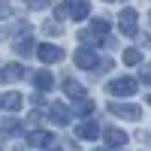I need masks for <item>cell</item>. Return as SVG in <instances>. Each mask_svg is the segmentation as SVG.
Returning a JSON list of instances; mask_svg holds the SVG:
<instances>
[{
  "mask_svg": "<svg viewBox=\"0 0 151 151\" xmlns=\"http://www.w3.org/2000/svg\"><path fill=\"white\" fill-rule=\"evenodd\" d=\"M106 91L112 97H133L136 94V79H130V76H121V79H112L106 85Z\"/></svg>",
  "mask_w": 151,
  "mask_h": 151,
  "instance_id": "6da1fadb",
  "label": "cell"
},
{
  "mask_svg": "<svg viewBox=\"0 0 151 151\" xmlns=\"http://www.w3.org/2000/svg\"><path fill=\"white\" fill-rule=\"evenodd\" d=\"M109 112H112V115H118V118H127V121H139V118H142V109L133 106V103H115V100H112V103H109Z\"/></svg>",
  "mask_w": 151,
  "mask_h": 151,
  "instance_id": "7a4b0ae2",
  "label": "cell"
},
{
  "mask_svg": "<svg viewBox=\"0 0 151 151\" xmlns=\"http://www.w3.org/2000/svg\"><path fill=\"white\" fill-rule=\"evenodd\" d=\"M36 58L42 64H58V60H64V48H58L55 42H42V45H36Z\"/></svg>",
  "mask_w": 151,
  "mask_h": 151,
  "instance_id": "3957f363",
  "label": "cell"
},
{
  "mask_svg": "<svg viewBox=\"0 0 151 151\" xmlns=\"http://www.w3.org/2000/svg\"><path fill=\"white\" fill-rule=\"evenodd\" d=\"M121 33L124 36H136L139 33V27H136V21H139V15H136V9H130V6H124L121 9Z\"/></svg>",
  "mask_w": 151,
  "mask_h": 151,
  "instance_id": "277c9868",
  "label": "cell"
},
{
  "mask_svg": "<svg viewBox=\"0 0 151 151\" xmlns=\"http://www.w3.org/2000/svg\"><path fill=\"white\" fill-rule=\"evenodd\" d=\"M73 60H76V67H82V70H97V64H100L94 48H76Z\"/></svg>",
  "mask_w": 151,
  "mask_h": 151,
  "instance_id": "5b68a950",
  "label": "cell"
},
{
  "mask_svg": "<svg viewBox=\"0 0 151 151\" xmlns=\"http://www.w3.org/2000/svg\"><path fill=\"white\" fill-rule=\"evenodd\" d=\"M24 106V97L18 91H6V94H0V109L3 112H18Z\"/></svg>",
  "mask_w": 151,
  "mask_h": 151,
  "instance_id": "8992f818",
  "label": "cell"
},
{
  "mask_svg": "<svg viewBox=\"0 0 151 151\" xmlns=\"http://www.w3.org/2000/svg\"><path fill=\"white\" fill-rule=\"evenodd\" d=\"M67 9H70V18L73 21H85L88 15H91V3H88V0H70Z\"/></svg>",
  "mask_w": 151,
  "mask_h": 151,
  "instance_id": "52a82bcc",
  "label": "cell"
},
{
  "mask_svg": "<svg viewBox=\"0 0 151 151\" xmlns=\"http://www.w3.org/2000/svg\"><path fill=\"white\" fill-rule=\"evenodd\" d=\"M24 142L33 145V148H45V145H52V142H55V136L48 133V130H30L27 136H24Z\"/></svg>",
  "mask_w": 151,
  "mask_h": 151,
  "instance_id": "ba28073f",
  "label": "cell"
},
{
  "mask_svg": "<svg viewBox=\"0 0 151 151\" xmlns=\"http://www.w3.org/2000/svg\"><path fill=\"white\" fill-rule=\"evenodd\" d=\"M103 142L109 148H121V145H127V133L118 127H109V130H103Z\"/></svg>",
  "mask_w": 151,
  "mask_h": 151,
  "instance_id": "9c48e42d",
  "label": "cell"
},
{
  "mask_svg": "<svg viewBox=\"0 0 151 151\" xmlns=\"http://www.w3.org/2000/svg\"><path fill=\"white\" fill-rule=\"evenodd\" d=\"M48 118H52L55 124H60V127L73 121V118H70V109H67L64 103H52V106H48Z\"/></svg>",
  "mask_w": 151,
  "mask_h": 151,
  "instance_id": "30bf717a",
  "label": "cell"
},
{
  "mask_svg": "<svg viewBox=\"0 0 151 151\" xmlns=\"http://www.w3.org/2000/svg\"><path fill=\"white\" fill-rule=\"evenodd\" d=\"M15 52H18L21 58H30V55H36V42L24 33V36H18V40H15Z\"/></svg>",
  "mask_w": 151,
  "mask_h": 151,
  "instance_id": "8fae6325",
  "label": "cell"
},
{
  "mask_svg": "<svg viewBox=\"0 0 151 151\" xmlns=\"http://www.w3.org/2000/svg\"><path fill=\"white\" fill-rule=\"evenodd\" d=\"M24 73H27V70H24L21 64H6L3 73H0V79H3V82H18V79H24Z\"/></svg>",
  "mask_w": 151,
  "mask_h": 151,
  "instance_id": "7c38bea8",
  "label": "cell"
},
{
  "mask_svg": "<svg viewBox=\"0 0 151 151\" xmlns=\"http://www.w3.org/2000/svg\"><path fill=\"white\" fill-rule=\"evenodd\" d=\"M33 85H36V91H52L55 88V76L40 70V73H33Z\"/></svg>",
  "mask_w": 151,
  "mask_h": 151,
  "instance_id": "4fadbf2b",
  "label": "cell"
},
{
  "mask_svg": "<svg viewBox=\"0 0 151 151\" xmlns=\"http://www.w3.org/2000/svg\"><path fill=\"white\" fill-rule=\"evenodd\" d=\"M76 133H79L82 139H97L100 136V124L97 121H82L79 127H76Z\"/></svg>",
  "mask_w": 151,
  "mask_h": 151,
  "instance_id": "5bb4252c",
  "label": "cell"
},
{
  "mask_svg": "<svg viewBox=\"0 0 151 151\" xmlns=\"http://www.w3.org/2000/svg\"><path fill=\"white\" fill-rule=\"evenodd\" d=\"M64 94H67V97H73V100H82V97H85V88H82V82L67 79V82H64Z\"/></svg>",
  "mask_w": 151,
  "mask_h": 151,
  "instance_id": "9a60e30c",
  "label": "cell"
},
{
  "mask_svg": "<svg viewBox=\"0 0 151 151\" xmlns=\"http://www.w3.org/2000/svg\"><path fill=\"white\" fill-rule=\"evenodd\" d=\"M124 64H127V67L142 64V52H139V48H127V52H124Z\"/></svg>",
  "mask_w": 151,
  "mask_h": 151,
  "instance_id": "2e32d148",
  "label": "cell"
},
{
  "mask_svg": "<svg viewBox=\"0 0 151 151\" xmlns=\"http://www.w3.org/2000/svg\"><path fill=\"white\" fill-rule=\"evenodd\" d=\"M0 130H3V133H18V130H21V124H18L15 118H6L3 124H0Z\"/></svg>",
  "mask_w": 151,
  "mask_h": 151,
  "instance_id": "e0dca14e",
  "label": "cell"
},
{
  "mask_svg": "<svg viewBox=\"0 0 151 151\" xmlns=\"http://www.w3.org/2000/svg\"><path fill=\"white\" fill-rule=\"evenodd\" d=\"M91 30H97V33H103V36H106L109 21H106V18H94V21H91Z\"/></svg>",
  "mask_w": 151,
  "mask_h": 151,
  "instance_id": "ac0fdd59",
  "label": "cell"
},
{
  "mask_svg": "<svg viewBox=\"0 0 151 151\" xmlns=\"http://www.w3.org/2000/svg\"><path fill=\"white\" fill-rule=\"evenodd\" d=\"M76 109H79L82 115H88V112L94 109V103H91V100H88V97H82V100H76Z\"/></svg>",
  "mask_w": 151,
  "mask_h": 151,
  "instance_id": "d6986e66",
  "label": "cell"
},
{
  "mask_svg": "<svg viewBox=\"0 0 151 151\" xmlns=\"http://www.w3.org/2000/svg\"><path fill=\"white\" fill-rule=\"evenodd\" d=\"M45 33H52V36H58V33H64V27H60L58 21H48V24H45Z\"/></svg>",
  "mask_w": 151,
  "mask_h": 151,
  "instance_id": "ffe728a7",
  "label": "cell"
},
{
  "mask_svg": "<svg viewBox=\"0 0 151 151\" xmlns=\"http://www.w3.org/2000/svg\"><path fill=\"white\" fill-rule=\"evenodd\" d=\"M142 82H145V85H151V67H145V70H142Z\"/></svg>",
  "mask_w": 151,
  "mask_h": 151,
  "instance_id": "44dd1931",
  "label": "cell"
},
{
  "mask_svg": "<svg viewBox=\"0 0 151 151\" xmlns=\"http://www.w3.org/2000/svg\"><path fill=\"white\" fill-rule=\"evenodd\" d=\"M3 15H9V3H6V0H0V18H3Z\"/></svg>",
  "mask_w": 151,
  "mask_h": 151,
  "instance_id": "7402d4cb",
  "label": "cell"
},
{
  "mask_svg": "<svg viewBox=\"0 0 151 151\" xmlns=\"http://www.w3.org/2000/svg\"><path fill=\"white\" fill-rule=\"evenodd\" d=\"M106 3H112V0H106Z\"/></svg>",
  "mask_w": 151,
  "mask_h": 151,
  "instance_id": "603a6c76",
  "label": "cell"
},
{
  "mask_svg": "<svg viewBox=\"0 0 151 151\" xmlns=\"http://www.w3.org/2000/svg\"><path fill=\"white\" fill-rule=\"evenodd\" d=\"M48 151H55V148H48Z\"/></svg>",
  "mask_w": 151,
  "mask_h": 151,
  "instance_id": "cb8c5ba5",
  "label": "cell"
},
{
  "mask_svg": "<svg viewBox=\"0 0 151 151\" xmlns=\"http://www.w3.org/2000/svg\"><path fill=\"white\" fill-rule=\"evenodd\" d=\"M148 103H151V97H148Z\"/></svg>",
  "mask_w": 151,
  "mask_h": 151,
  "instance_id": "d4e9b609",
  "label": "cell"
},
{
  "mask_svg": "<svg viewBox=\"0 0 151 151\" xmlns=\"http://www.w3.org/2000/svg\"><path fill=\"white\" fill-rule=\"evenodd\" d=\"M148 21H151V15H148Z\"/></svg>",
  "mask_w": 151,
  "mask_h": 151,
  "instance_id": "484cf974",
  "label": "cell"
},
{
  "mask_svg": "<svg viewBox=\"0 0 151 151\" xmlns=\"http://www.w3.org/2000/svg\"><path fill=\"white\" fill-rule=\"evenodd\" d=\"M148 45H151V40H148Z\"/></svg>",
  "mask_w": 151,
  "mask_h": 151,
  "instance_id": "4316f807",
  "label": "cell"
}]
</instances>
